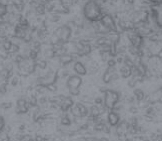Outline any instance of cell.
<instances>
[{
  "label": "cell",
  "instance_id": "cell-1",
  "mask_svg": "<svg viewBox=\"0 0 162 141\" xmlns=\"http://www.w3.org/2000/svg\"><path fill=\"white\" fill-rule=\"evenodd\" d=\"M82 14H83L84 18L88 20V21L91 22L100 21L103 16V11L100 2L98 0H88L82 6Z\"/></svg>",
  "mask_w": 162,
  "mask_h": 141
},
{
  "label": "cell",
  "instance_id": "cell-2",
  "mask_svg": "<svg viewBox=\"0 0 162 141\" xmlns=\"http://www.w3.org/2000/svg\"><path fill=\"white\" fill-rule=\"evenodd\" d=\"M103 97H104V104L109 111H112L114 108V106L120 101V98H121L120 92L111 88L106 91L103 94Z\"/></svg>",
  "mask_w": 162,
  "mask_h": 141
},
{
  "label": "cell",
  "instance_id": "cell-3",
  "mask_svg": "<svg viewBox=\"0 0 162 141\" xmlns=\"http://www.w3.org/2000/svg\"><path fill=\"white\" fill-rule=\"evenodd\" d=\"M55 34L60 39L61 42L66 44L71 40V37L73 35V29L68 24H64V25L58 27L57 30L55 31Z\"/></svg>",
  "mask_w": 162,
  "mask_h": 141
},
{
  "label": "cell",
  "instance_id": "cell-4",
  "mask_svg": "<svg viewBox=\"0 0 162 141\" xmlns=\"http://www.w3.org/2000/svg\"><path fill=\"white\" fill-rule=\"evenodd\" d=\"M82 85H83V81H82L80 75H71L66 80V88L68 89L81 88Z\"/></svg>",
  "mask_w": 162,
  "mask_h": 141
},
{
  "label": "cell",
  "instance_id": "cell-5",
  "mask_svg": "<svg viewBox=\"0 0 162 141\" xmlns=\"http://www.w3.org/2000/svg\"><path fill=\"white\" fill-rule=\"evenodd\" d=\"M99 22H100L105 28H107L110 31L111 30L117 31L115 20H114V18H113V15L111 14V13H105V14H103L101 20Z\"/></svg>",
  "mask_w": 162,
  "mask_h": 141
},
{
  "label": "cell",
  "instance_id": "cell-6",
  "mask_svg": "<svg viewBox=\"0 0 162 141\" xmlns=\"http://www.w3.org/2000/svg\"><path fill=\"white\" fill-rule=\"evenodd\" d=\"M121 121V116L118 112L110 111L107 112V122L111 127H116Z\"/></svg>",
  "mask_w": 162,
  "mask_h": 141
},
{
  "label": "cell",
  "instance_id": "cell-7",
  "mask_svg": "<svg viewBox=\"0 0 162 141\" xmlns=\"http://www.w3.org/2000/svg\"><path fill=\"white\" fill-rule=\"evenodd\" d=\"M72 69H73L74 73L76 74V75H80V77H82V75H86L88 74L87 67H86V65L83 63V62H81V61L74 62Z\"/></svg>",
  "mask_w": 162,
  "mask_h": 141
},
{
  "label": "cell",
  "instance_id": "cell-8",
  "mask_svg": "<svg viewBox=\"0 0 162 141\" xmlns=\"http://www.w3.org/2000/svg\"><path fill=\"white\" fill-rule=\"evenodd\" d=\"M155 11H156V18H155V24L162 28V4L161 3H158V4H153L151 6Z\"/></svg>",
  "mask_w": 162,
  "mask_h": 141
},
{
  "label": "cell",
  "instance_id": "cell-9",
  "mask_svg": "<svg viewBox=\"0 0 162 141\" xmlns=\"http://www.w3.org/2000/svg\"><path fill=\"white\" fill-rule=\"evenodd\" d=\"M58 60H59V63L61 66H69L72 62H74V58L71 54L66 53L60 57H58Z\"/></svg>",
  "mask_w": 162,
  "mask_h": 141
},
{
  "label": "cell",
  "instance_id": "cell-10",
  "mask_svg": "<svg viewBox=\"0 0 162 141\" xmlns=\"http://www.w3.org/2000/svg\"><path fill=\"white\" fill-rule=\"evenodd\" d=\"M119 74H120V77L123 78V79H128L132 75V71H131V68L126 66V65L122 64L121 67L119 68Z\"/></svg>",
  "mask_w": 162,
  "mask_h": 141
},
{
  "label": "cell",
  "instance_id": "cell-11",
  "mask_svg": "<svg viewBox=\"0 0 162 141\" xmlns=\"http://www.w3.org/2000/svg\"><path fill=\"white\" fill-rule=\"evenodd\" d=\"M133 95L135 97L137 101H143V99H145L146 94H145V91L141 88H134Z\"/></svg>",
  "mask_w": 162,
  "mask_h": 141
},
{
  "label": "cell",
  "instance_id": "cell-12",
  "mask_svg": "<svg viewBox=\"0 0 162 141\" xmlns=\"http://www.w3.org/2000/svg\"><path fill=\"white\" fill-rule=\"evenodd\" d=\"M36 63V68L39 70H45L47 69V61L44 59H37L35 61Z\"/></svg>",
  "mask_w": 162,
  "mask_h": 141
},
{
  "label": "cell",
  "instance_id": "cell-13",
  "mask_svg": "<svg viewBox=\"0 0 162 141\" xmlns=\"http://www.w3.org/2000/svg\"><path fill=\"white\" fill-rule=\"evenodd\" d=\"M8 13V6L0 1V17H4Z\"/></svg>",
  "mask_w": 162,
  "mask_h": 141
},
{
  "label": "cell",
  "instance_id": "cell-14",
  "mask_svg": "<svg viewBox=\"0 0 162 141\" xmlns=\"http://www.w3.org/2000/svg\"><path fill=\"white\" fill-rule=\"evenodd\" d=\"M94 104L95 105H102L104 104V97H100V95H97V97L94 98Z\"/></svg>",
  "mask_w": 162,
  "mask_h": 141
},
{
  "label": "cell",
  "instance_id": "cell-15",
  "mask_svg": "<svg viewBox=\"0 0 162 141\" xmlns=\"http://www.w3.org/2000/svg\"><path fill=\"white\" fill-rule=\"evenodd\" d=\"M116 65H117V62L115 60V58H110V59L106 62V67L112 68V67H116Z\"/></svg>",
  "mask_w": 162,
  "mask_h": 141
},
{
  "label": "cell",
  "instance_id": "cell-16",
  "mask_svg": "<svg viewBox=\"0 0 162 141\" xmlns=\"http://www.w3.org/2000/svg\"><path fill=\"white\" fill-rule=\"evenodd\" d=\"M47 88H48V91H53V92H55L58 89L56 84H52V85H47Z\"/></svg>",
  "mask_w": 162,
  "mask_h": 141
},
{
  "label": "cell",
  "instance_id": "cell-17",
  "mask_svg": "<svg viewBox=\"0 0 162 141\" xmlns=\"http://www.w3.org/2000/svg\"><path fill=\"white\" fill-rule=\"evenodd\" d=\"M18 82H19L18 78L14 77V78H12L11 80H10V84H11L12 85H16L17 84H18Z\"/></svg>",
  "mask_w": 162,
  "mask_h": 141
},
{
  "label": "cell",
  "instance_id": "cell-18",
  "mask_svg": "<svg viewBox=\"0 0 162 141\" xmlns=\"http://www.w3.org/2000/svg\"><path fill=\"white\" fill-rule=\"evenodd\" d=\"M0 106H1L2 108H10L12 106V104L11 102H4V104H2Z\"/></svg>",
  "mask_w": 162,
  "mask_h": 141
},
{
  "label": "cell",
  "instance_id": "cell-19",
  "mask_svg": "<svg viewBox=\"0 0 162 141\" xmlns=\"http://www.w3.org/2000/svg\"><path fill=\"white\" fill-rule=\"evenodd\" d=\"M126 2H127V4L128 5H135V3H136V0H126Z\"/></svg>",
  "mask_w": 162,
  "mask_h": 141
},
{
  "label": "cell",
  "instance_id": "cell-20",
  "mask_svg": "<svg viewBox=\"0 0 162 141\" xmlns=\"http://www.w3.org/2000/svg\"><path fill=\"white\" fill-rule=\"evenodd\" d=\"M149 1H150L151 3H152V5H153V4H158L160 0H149Z\"/></svg>",
  "mask_w": 162,
  "mask_h": 141
}]
</instances>
